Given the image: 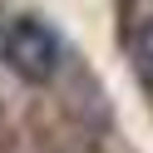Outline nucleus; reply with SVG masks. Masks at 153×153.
Instances as JSON below:
<instances>
[{
  "label": "nucleus",
  "instance_id": "f257e3e1",
  "mask_svg": "<svg viewBox=\"0 0 153 153\" xmlns=\"http://www.w3.org/2000/svg\"><path fill=\"white\" fill-rule=\"evenodd\" d=\"M0 59L15 79L25 84H50L54 74L64 69V40L50 30L45 20H10L5 35H0Z\"/></svg>",
  "mask_w": 153,
  "mask_h": 153
},
{
  "label": "nucleus",
  "instance_id": "f03ea898",
  "mask_svg": "<svg viewBox=\"0 0 153 153\" xmlns=\"http://www.w3.org/2000/svg\"><path fill=\"white\" fill-rule=\"evenodd\" d=\"M128 50H133V64H138V69L148 74V79H153V20H143L138 30H133Z\"/></svg>",
  "mask_w": 153,
  "mask_h": 153
}]
</instances>
